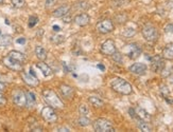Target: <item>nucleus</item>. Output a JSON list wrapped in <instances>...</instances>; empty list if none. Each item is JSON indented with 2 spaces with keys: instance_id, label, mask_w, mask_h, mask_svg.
Wrapping results in <instances>:
<instances>
[{
  "instance_id": "33",
  "label": "nucleus",
  "mask_w": 173,
  "mask_h": 132,
  "mask_svg": "<svg viewBox=\"0 0 173 132\" xmlns=\"http://www.w3.org/2000/svg\"><path fill=\"white\" fill-rule=\"evenodd\" d=\"M37 22H38V18H37L36 16H31V17L29 18V26H30V28H33Z\"/></svg>"
},
{
  "instance_id": "21",
  "label": "nucleus",
  "mask_w": 173,
  "mask_h": 132,
  "mask_svg": "<svg viewBox=\"0 0 173 132\" xmlns=\"http://www.w3.org/2000/svg\"><path fill=\"white\" fill-rule=\"evenodd\" d=\"M160 94H161V96L165 98V101H167L168 104L173 105V98L171 97L170 91H169L167 86H161V87H160Z\"/></svg>"
},
{
  "instance_id": "9",
  "label": "nucleus",
  "mask_w": 173,
  "mask_h": 132,
  "mask_svg": "<svg viewBox=\"0 0 173 132\" xmlns=\"http://www.w3.org/2000/svg\"><path fill=\"white\" fill-rule=\"evenodd\" d=\"M2 62L5 67L12 71H16V72H21V71H22L23 64H21V62L17 61V60H15V59H13V58H11L9 55L3 57Z\"/></svg>"
},
{
  "instance_id": "34",
  "label": "nucleus",
  "mask_w": 173,
  "mask_h": 132,
  "mask_svg": "<svg viewBox=\"0 0 173 132\" xmlns=\"http://www.w3.org/2000/svg\"><path fill=\"white\" fill-rule=\"evenodd\" d=\"M164 31L166 33H173V24H167L165 26H164Z\"/></svg>"
},
{
  "instance_id": "31",
  "label": "nucleus",
  "mask_w": 173,
  "mask_h": 132,
  "mask_svg": "<svg viewBox=\"0 0 173 132\" xmlns=\"http://www.w3.org/2000/svg\"><path fill=\"white\" fill-rule=\"evenodd\" d=\"M11 1H12V4L17 9L23 8L26 5V1L25 0H11Z\"/></svg>"
},
{
  "instance_id": "13",
  "label": "nucleus",
  "mask_w": 173,
  "mask_h": 132,
  "mask_svg": "<svg viewBox=\"0 0 173 132\" xmlns=\"http://www.w3.org/2000/svg\"><path fill=\"white\" fill-rule=\"evenodd\" d=\"M21 78L25 83H27L30 87H37L39 85V80L37 79L36 76L31 75L30 73H26V72H21Z\"/></svg>"
},
{
  "instance_id": "28",
  "label": "nucleus",
  "mask_w": 173,
  "mask_h": 132,
  "mask_svg": "<svg viewBox=\"0 0 173 132\" xmlns=\"http://www.w3.org/2000/svg\"><path fill=\"white\" fill-rule=\"evenodd\" d=\"M79 113H80L81 115L87 116L88 113H89V108H88V106H86L85 104H81L80 106H79Z\"/></svg>"
},
{
  "instance_id": "18",
  "label": "nucleus",
  "mask_w": 173,
  "mask_h": 132,
  "mask_svg": "<svg viewBox=\"0 0 173 132\" xmlns=\"http://www.w3.org/2000/svg\"><path fill=\"white\" fill-rule=\"evenodd\" d=\"M70 11V5L68 4H65V5H62V6H59V8H57L56 10L53 12V17H55V18H61V17H64L65 15H67L68 13H69Z\"/></svg>"
},
{
  "instance_id": "27",
  "label": "nucleus",
  "mask_w": 173,
  "mask_h": 132,
  "mask_svg": "<svg viewBox=\"0 0 173 132\" xmlns=\"http://www.w3.org/2000/svg\"><path fill=\"white\" fill-rule=\"evenodd\" d=\"M77 123H79V125L82 126V127H87L91 122L87 116H85V115H81V116L79 117V119H77Z\"/></svg>"
},
{
  "instance_id": "12",
  "label": "nucleus",
  "mask_w": 173,
  "mask_h": 132,
  "mask_svg": "<svg viewBox=\"0 0 173 132\" xmlns=\"http://www.w3.org/2000/svg\"><path fill=\"white\" fill-rule=\"evenodd\" d=\"M147 70H148L147 65H145V64H142V62H135L132 66H130V68H129L130 72L138 76L145 75V73H147Z\"/></svg>"
},
{
  "instance_id": "22",
  "label": "nucleus",
  "mask_w": 173,
  "mask_h": 132,
  "mask_svg": "<svg viewBox=\"0 0 173 132\" xmlns=\"http://www.w3.org/2000/svg\"><path fill=\"white\" fill-rule=\"evenodd\" d=\"M8 55L11 57V58H13V59L17 60V61L21 62V64H23V62L26 61V56H25L21 52H19V51H15V50H13V51H11Z\"/></svg>"
},
{
  "instance_id": "26",
  "label": "nucleus",
  "mask_w": 173,
  "mask_h": 132,
  "mask_svg": "<svg viewBox=\"0 0 173 132\" xmlns=\"http://www.w3.org/2000/svg\"><path fill=\"white\" fill-rule=\"evenodd\" d=\"M13 42L10 35H0V47H8Z\"/></svg>"
},
{
  "instance_id": "44",
  "label": "nucleus",
  "mask_w": 173,
  "mask_h": 132,
  "mask_svg": "<svg viewBox=\"0 0 173 132\" xmlns=\"http://www.w3.org/2000/svg\"><path fill=\"white\" fill-rule=\"evenodd\" d=\"M119 1H120V0H119Z\"/></svg>"
},
{
  "instance_id": "40",
  "label": "nucleus",
  "mask_w": 173,
  "mask_h": 132,
  "mask_svg": "<svg viewBox=\"0 0 173 132\" xmlns=\"http://www.w3.org/2000/svg\"><path fill=\"white\" fill-rule=\"evenodd\" d=\"M53 30H54L55 32H59V30H61V28H59V26H53Z\"/></svg>"
},
{
  "instance_id": "10",
  "label": "nucleus",
  "mask_w": 173,
  "mask_h": 132,
  "mask_svg": "<svg viewBox=\"0 0 173 132\" xmlns=\"http://www.w3.org/2000/svg\"><path fill=\"white\" fill-rule=\"evenodd\" d=\"M116 51V44H115L114 40H111V39H107L101 44L100 52L105 56H111Z\"/></svg>"
},
{
  "instance_id": "36",
  "label": "nucleus",
  "mask_w": 173,
  "mask_h": 132,
  "mask_svg": "<svg viewBox=\"0 0 173 132\" xmlns=\"http://www.w3.org/2000/svg\"><path fill=\"white\" fill-rule=\"evenodd\" d=\"M7 105V98H5L4 96L2 94L0 93V107H3Z\"/></svg>"
},
{
  "instance_id": "6",
  "label": "nucleus",
  "mask_w": 173,
  "mask_h": 132,
  "mask_svg": "<svg viewBox=\"0 0 173 132\" xmlns=\"http://www.w3.org/2000/svg\"><path fill=\"white\" fill-rule=\"evenodd\" d=\"M151 70L154 73H161L163 70L165 69L166 64L165 59L163 58V56L160 55H155V56L151 57Z\"/></svg>"
},
{
  "instance_id": "2",
  "label": "nucleus",
  "mask_w": 173,
  "mask_h": 132,
  "mask_svg": "<svg viewBox=\"0 0 173 132\" xmlns=\"http://www.w3.org/2000/svg\"><path fill=\"white\" fill-rule=\"evenodd\" d=\"M41 95H43V98L46 101L49 106L53 107V108L57 109H63L64 108V103L63 101L59 97L54 91L51 90V89H44L43 92H41Z\"/></svg>"
},
{
  "instance_id": "35",
  "label": "nucleus",
  "mask_w": 173,
  "mask_h": 132,
  "mask_svg": "<svg viewBox=\"0 0 173 132\" xmlns=\"http://www.w3.org/2000/svg\"><path fill=\"white\" fill-rule=\"evenodd\" d=\"M56 2H57V0H46V8L47 9L52 8Z\"/></svg>"
},
{
  "instance_id": "4",
  "label": "nucleus",
  "mask_w": 173,
  "mask_h": 132,
  "mask_svg": "<svg viewBox=\"0 0 173 132\" xmlns=\"http://www.w3.org/2000/svg\"><path fill=\"white\" fill-rule=\"evenodd\" d=\"M93 130L97 132H114L115 128L109 119L97 118L93 124Z\"/></svg>"
},
{
  "instance_id": "25",
  "label": "nucleus",
  "mask_w": 173,
  "mask_h": 132,
  "mask_svg": "<svg viewBox=\"0 0 173 132\" xmlns=\"http://www.w3.org/2000/svg\"><path fill=\"white\" fill-rule=\"evenodd\" d=\"M26 96H27V106L26 107L31 108V107H33L34 105H35V103H36L35 94H34L33 92H31V91H28V92H26Z\"/></svg>"
},
{
  "instance_id": "14",
  "label": "nucleus",
  "mask_w": 173,
  "mask_h": 132,
  "mask_svg": "<svg viewBox=\"0 0 173 132\" xmlns=\"http://www.w3.org/2000/svg\"><path fill=\"white\" fill-rule=\"evenodd\" d=\"M59 91L62 95L64 96L65 98L67 99H72L73 96H75V89L69 85H65V83H62L59 86Z\"/></svg>"
},
{
  "instance_id": "39",
  "label": "nucleus",
  "mask_w": 173,
  "mask_h": 132,
  "mask_svg": "<svg viewBox=\"0 0 173 132\" xmlns=\"http://www.w3.org/2000/svg\"><path fill=\"white\" fill-rule=\"evenodd\" d=\"M57 131H70L69 129H68V128H59V129H57Z\"/></svg>"
},
{
  "instance_id": "42",
  "label": "nucleus",
  "mask_w": 173,
  "mask_h": 132,
  "mask_svg": "<svg viewBox=\"0 0 173 132\" xmlns=\"http://www.w3.org/2000/svg\"><path fill=\"white\" fill-rule=\"evenodd\" d=\"M98 68H100L101 70H104V69H105V68H104V66H103V65H99V66H98Z\"/></svg>"
},
{
  "instance_id": "8",
  "label": "nucleus",
  "mask_w": 173,
  "mask_h": 132,
  "mask_svg": "<svg viewBox=\"0 0 173 132\" xmlns=\"http://www.w3.org/2000/svg\"><path fill=\"white\" fill-rule=\"evenodd\" d=\"M124 54L131 59H136L141 55V48L137 44H129L124 47Z\"/></svg>"
},
{
  "instance_id": "43",
  "label": "nucleus",
  "mask_w": 173,
  "mask_h": 132,
  "mask_svg": "<svg viewBox=\"0 0 173 132\" xmlns=\"http://www.w3.org/2000/svg\"><path fill=\"white\" fill-rule=\"evenodd\" d=\"M3 1H4V0H0V4H2V3H3Z\"/></svg>"
},
{
  "instance_id": "3",
  "label": "nucleus",
  "mask_w": 173,
  "mask_h": 132,
  "mask_svg": "<svg viewBox=\"0 0 173 132\" xmlns=\"http://www.w3.org/2000/svg\"><path fill=\"white\" fill-rule=\"evenodd\" d=\"M141 33H142L143 38L149 42L157 41L158 37H159V33H158L157 29L151 24H145L141 30Z\"/></svg>"
},
{
  "instance_id": "29",
  "label": "nucleus",
  "mask_w": 173,
  "mask_h": 132,
  "mask_svg": "<svg viewBox=\"0 0 173 132\" xmlns=\"http://www.w3.org/2000/svg\"><path fill=\"white\" fill-rule=\"evenodd\" d=\"M111 57L113 58V60H114L115 62L121 64V62H122V58H123V55H122L120 52H118V51H116V52H115L114 54L111 55Z\"/></svg>"
},
{
  "instance_id": "23",
  "label": "nucleus",
  "mask_w": 173,
  "mask_h": 132,
  "mask_svg": "<svg viewBox=\"0 0 173 132\" xmlns=\"http://www.w3.org/2000/svg\"><path fill=\"white\" fill-rule=\"evenodd\" d=\"M88 101L93 105L95 108H101L104 106V101L98 96H89L88 97Z\"/></svg>"
},
{
  "instance_id": "1",
  "label": "nucleus",
  "mask_w": 173,
  "mask_h": 132,
  "mask_svg": "<svg viewBox=\"0 0 173 132\" xmlns=\"http://www.w3.org/2000/svg\"><path fill=\"white\" fill-rule=\"evenodd\" d=\"M111 88L121 95H130L133 93L132 85L121 77H114L109 83Z\"/></svg>"
},
{
  "instance_id": "32",
  "label": "nucleus",
  "mask_w": 173,
  "mask_h": 132,
  "mask_svg": "<svg viewBox=\"0 0 173 132\" xmlns=\"http://www.w3.org/2000/svg\"><path fill=\"white\" fill-rule=\"evenodd\" d=\"M135 34H136V30H134L132 28H127L123 31V36L125 37H132L134 36Z\"/></svg>"
},
{
  "instance_id": "20",
  "label": "nucleus",
  "mask_w": 173,
  "mask_h": 132,
  "mask_svg": "<svg viewBox=\"0 0 173 132\" xmlns=\"http://www.w3.org/2000/svg\"><path fill=\"white\" fill-rule=\"evenodd\" d=\"M137 127L138 129L145 132L153 131V126L147 121H142V119H137Z\"/></svg>"
},
{
  "instance_id": "24",
  "label": "nucleus",
  "mask_w": 173,
  "mask_h": 132,
  "mask_svg": "<svg viewBox=\"0 0 173 132\" xmlns=\"http://www.w3.org/2000/svg\"><path fill=\"white\" fill-rule=\"evenodd\" d=\"M35 55H36V57L38 58L39 60H46L47 59V51L45 48H43L41 46H37L36 48H35Z\"/></svg>"
},
{
  "instance_id": "7",
  "label": "nucleus",
  "mask_w": 173,
  "mask_h": 132,
  "mask_svg": "<svg viewBox=\"0 0 173 132\" xmlns=\"http://www.w3.org/2000/svg\"><path fill=\"white\" fill-rule=\"evenodd\" d=\"M96 30L101 34H109L115 30L114 22L111 19H104L99 21L96 26Z\"/></svg>"
},
{
  "instance_id": "17",
  "label": "nucleus",
  "mask_w": 173,
  "mask_h": 132,
  "mask_svg": "<svg viewBox=\"0 0 173 132\" xmlns=\"http://www.w3.org/2000/svg\"><path fill=\"white\" fill-rule=\"evenodd\" d=\"M161 56L165 60H173V42L167 44L164 47Z\"/></svg>"
},
{
  "instance_id": "11",
  "label": "nucleus",
  "mask_w": 173,
  "mask_h": 132,
  "mask_svg": "<svg viewBox=\"0 0 173 132\" xmlns=\"http://www.w3.org/2000/svg\"><path fill=\"white\" fill-rule=\"evenodd\" d=\"M13 101L17 107H26L27 106V96L26 92L22 90H16L13 92Z\"/></svg>"
},
{
  "instance_id": "41",
  "label": "nucleus",
  "mask_w": 173,
  "mask_h": 132,
  "mask_svg": "<svg viewBox=\"0 0 173 132\" xmlns=\"http://www.w3.org/2000/svg\"><path fill=\"white\" fill-rule=\"evenodd\" d=\"M30 74H31V75H33V76H36V74L34 73V71L32 70V69H30Z\"/></svg>"
},
{
  "instance_id": "16",
  "label": "nucleus",
  "mask_w": 173,
  "mask_h": 132,
  "mask_svg": "<svg viewBox=\"0 0 173 132\" xmlns=\"http://www.w3.org/2000/svg\"><path fill=\"white\" fill-rule=\"evenodd\" d=\"M134 110L137 119H142V121H147V122H150L151 121V115L143 108H141V107H135Z\"/></svg>"
},
{
  "instance_id": "37",
  "label": "nucleus",
  "mask_w": 173,
  "mask_h": 132,
  "mask_svg": "<svg viewBox=\"0 0 173 132\" xmlns=\"http://www.w3.org/2000/svg\"><path fill=\"white\" fill-rule=\"evenodd\" d=\"M5 89V83H3L2 81H0V92H2Z\"/></svg>"
},
{
  "instance_id": "5",
  "label": "nucleus",
  "mask_w": 173,
  "mask_h": 132,
  "mask_svg": "<svg viewBox=\"0 0 173 132\" xmlns=\"http://www.w3.org/2000/svg\"><path fill=\"white\" fill-rule=\"evenodd\" d=\"M41 115L45 122L47 123H55L57 121V115L54 108L51 106H46L41 109Z\"/></svg>"
},
{
  "instance_id": "38",
  "label": "nucleus",
  "mask_w": 173,
  "mask_h": 132,
  "mask_svg": "<svg viewBox=\"0 0 173 132\" xmlns=\"http://www.w3.org/2000/svg\"><path fill=\"white\" fill-rule=\"evenodd\" d=\"M17 42H18V44H25V42H26V38H19V39H17Z\"/></svg>"
},
{
  "instance_id": "15",
  "label": "nucleus",
  "mask_w": 173,
  "mask_h": 132,
  "mask_svg": "<svg viewBox=\"0 0 173 132\" xmlns=\"http://www.w3.org/2000/svg\"><path fill=\"white\" fill-rule=\"evenodd\" d=\"M73 21H75V24H77L79 26H86L89 24V21H90V16L86 13L79 14V15H77L75 18H73Z\"/></svg>"
},
{
  "instance_id": "30",
  "label": "nucleus",
  "mask_w": 173,
  "mask_h": 132,
  "mask_svg": "<svg viewBox=\"0 0 173 132\" xmlns=\"http://www.w3.org/2000/svg\"><path fill=\"white\" fill-rule=\"evenodd\" d=\"M64 40H65V38H64V36H63V35H55V36H52L51 37V41L53 42V44H62Z\"/></svg>"
},
{
  "instance_id": "19",
  "label": "nucleus",
  "mask_w": 173,
  "mask_h": 132,
  "mask_svg": "<svg viewBox=\"0 0 173 132\" xmlns=\"http://www.w3.org/2000/svg\"><path fill=\"white\" fill-rule=\"evenodd\" d=\"M36 66H37V68H38L39 70L41 71V73L44 74V76H46V77L51 76L52 74H53V71L51 70V68L47 65V64H45L43 60H41V61L37 62Z\"/></svg>"
}]
</instances>
